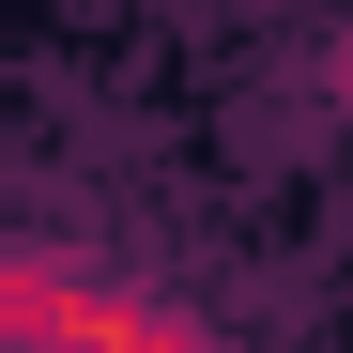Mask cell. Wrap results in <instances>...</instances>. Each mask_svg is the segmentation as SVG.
<instances>
[{
    "instance_id": "6da1fadb",
    "label": "cell",
    "mask_w": 353,
    "mask_h": 353,
    "mask_svg": "<svg viewBox=\"0 0 353 353\" xmlns=\"http://www.w3.org/2000/svg\"><path fill=\"white\" fill-rule=\"evenodd\" d=\"M77 276H92V261H62V246H0V353H62Z\"/></svg>"
},
{
    "instance_id": "7a4b0ae2",
    "label": "cell",
    "mask_w": 353,
    "mask_h": 353,
    "mask_svg": "<svg viewBox=\"0 0 353 353\" xmlns=\"http://www.w3.org/2000/svg\"><path fill=\"white\" fill-rule=\"evenodd\" d=\"M323 92H338V108H353V31H338V46H323Z\"/></svg>"
}]
</instances>
